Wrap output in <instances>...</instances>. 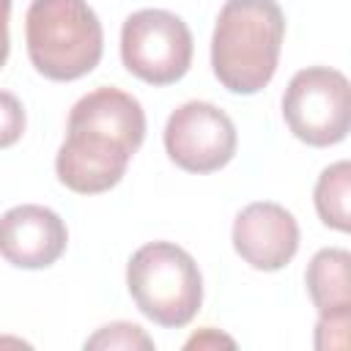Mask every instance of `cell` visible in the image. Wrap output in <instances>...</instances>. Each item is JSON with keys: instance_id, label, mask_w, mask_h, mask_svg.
I'll list each match as a JSON object with an SVG mask.
<instances>
[{"instance_id": "1", "label": "cell", "mask_w": 351, "mask_h": 351, "mask_svg": "<svg viewBox=\"0 0 351 351\" xmlns=\"http://www.w3.org/2000/svg\"><path fill=\"white\" fill-rule=\"evenodd\" d=\"M145 140L143 104L121 88H96L69 112L66 140L55 154L58 181L77 195L112 189Z\"/></svg>"}, {"instance_id": "2", "label": "cell", "mask_w": 351, "mask_h": 351, "mask_svg": "<svg viewBox=\"0 0 351 351\" xmlns=\"http://www.w3.org/2000/svg\"><path fill=\"white\" fill-rule=\"evenodd\" d=\"M285 14L277 0H225L211 36V69L236 96L263 90L280 60Z\"/></svg>"}, {"instance_id": "3", "label": "cell", "mask_w": 351, "mask_h": 351, "mask_svg": "<svg viewBox=\"0 0 351 351\" xmlns=\"http://www.w3.org/2000/svg\"><path fill=\"white\" fill-rule=\"evenodd\" d=\"M33 69L55 82L90 74L104 52V30L88 0H33L25 14Z\"/></svg>"}, {"instance_id": "4", "label": "cell", "mask_w": 351, "mask_h": 351, "mask_svg": "<svg viewBox=\"0 0 351 351\" xmlns=\"http://www.w3.org/2000/svg\"><path fill=\"white\" fill-rule=\"evenodd\" d=\"M126 288L137 310L165 326H186L203 304V277L195 258L173 241H148L126 263Z\"/></svg>"}, {"instance_id": "5", "label": "cell", "mask_w": 351, "mask_h": 351, "mask_svg": "<svg viewBox=\"0 0 351 351\" xmlns=\"http://www.w3.org/2000/svg\"><path fill=\"white\" fill-rule=\"evenodd\" d=\"M282 118L291 134L313 148L343 143L351 123V88L346 74L329 66L296 71L282 93Z\"/></svg>"}, {"instance_id": "6", "label": "cell", "mask_w": 351, "mask_h": 351, "mask_svg": "<svg viewBox=\"0 0 351 351\" xmlns=\"http://www.w3.org/2000/svg\"><path fill=\"white\" fill-rule=\"evenodd\" d=\"M192 33L165 8H140L121 27V60L129 74L148 85H173L192 66Z\"/></svg>"}, {"instance_id": "7", "label": "cell", "mask_w": 351, "mask_h": 351, "mask_svg": "<svg viewBox=\"0 0 351 351\" xmlns=\"http://www.w3.org/2000/svg\"><path fill=\"white\" fill-rule=\"evenodd\" d=\"M239 134L225 110L211 101H184L165 123V151L186 173L222 170L236 156Z\"/></svg>"}, {"instance_id": "8", "label": "cell", "mask_w": 351, "mask_h": 351, "mask_svg": "<svg viewBox=\"0 0 351 351\" xmlns=\"http://www.w3.org/2000/svg\"><path fill=\"white\" fill-rule=\"evenodd\" d=\"M230 241L247 266L277 271L288 266L299 250V222L285 206L258 200L236 214Z\"/></svg>"}, {"instance_id": "9", "label": "cell", "mask_w": 351, "mask_h": 351, "mask_svg": "<svg viewBox=\"0 0 351 351\" xmlns=\"http://www.w3.org/2000/svg\"><path fill=\"white\" fill-rule=\"evenodd\" d=\"M69 244L66 222L58 211L22 203L0 214V255L16 269H47Z\"/></svg>"}, {"instance_id": "10", "label": "cell", "mask_w": 351, "mask_h": 351, "mask_svg": "<svg viewBox=\"0 0 351 351\" xmlns=\"http://www.w3.org/2000/svg\"><path fill=\"white\" fill-rule=\"evenodd\" d=\"M307 293L318 315L351 313V255L340 247L318 250L304 271Z\"/></svg>"}, {"instance_id": "11", "label": "cell", "mask_w": 351, "mask_h": 351, "mask_svg": "<svg viewBox=\"0 0 351 351\" xmlns=\"http://www.w3.org/2000/svg\"><path fill=\"white\" fill-rule=\"evenodd\" d=\"M351 165L346 159L329 165L321 170L315 189H313V203L318 211V219L340 233L351 230Z\"/></svg>"}, {"instance_id": "12", "label": "cell", "mask_w": 351, "mask_h": 351, "mask_svg": "<svg viewBox=\"0 0 351 351\" xmlns=\"http://www.w3.org/2000/svg\"><path fill=\"white\" fill-rule=\"evenodd\" d=\"M85 348H101V351H151L154 340L145 335L143 326L132 324V321H112L101 329H96L88 340Z\"/></svg>"}, {"instance_id": "13", "label": "cell", "mask_w": 351, "mask_h": 351, "mask_svg": "<svg viewBox=\"0 0 351 351\" xmlns=\"http://www.w3.org/2000/svg\"><path fill=\"white\" fill-rule=\"evenodd\" d=\"M348 326L351 313H326L318 315L315 324V348L321 351H346L348 348Z\"/></svg>"}, {"instance_id": "14", "label": "cell", "mask_w": 351, "mask_h": 351, "mask_svg": "<svg viewBox=\"0 0 351 351\" xmlns=\"http://www.w3.org/2000/svg\"><path fill=\"white\" fill-rule=\"evenodd\" d=\"M22 132H25V107H22V101L14 93L0 90V148L16 145Z\"/></svg>"}, {"instance_id": "15", "label": "cell", "mask_w": 351, "mask_h": 351, "mask_svg": "<svg viewBox=\"0 0 351 351\" xmlns=\"http://www.w3.org/2000/svg\"><path fill=\"white\" fill-rule=\"evenodd\" d=\"M219 346L233 348L236 343H233L228 335H222V332H217V329H211V326L200 329L197 335H192V337L184 343V348H219Z\"/></svg>"}, {"instance_id": "16", "label": "cell", "mask_w": 351, "mask_h": 351, "mask_svg": "<svg viewBox=\"0 0 351 351\" xmlns=\"http://www.w3.org/2000/svg\"><path fill=\"white\" fill-rule=\"evenodd\" d=\"M8 19H11V0H0V69L8 60Z\"/></svg>"}]
</instances>
